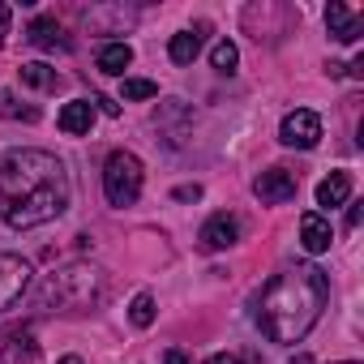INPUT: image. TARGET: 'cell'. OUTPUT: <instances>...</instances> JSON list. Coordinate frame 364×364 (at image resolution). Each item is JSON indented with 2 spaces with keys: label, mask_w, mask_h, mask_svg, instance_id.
Segmentation results:
<instances>
[{
  "label": "cell",
  "mask_w": 364,
  "mask_h": 364,
  "mask_svg": "<svg viewBox=\"0 0 364 364\" xmlns=\"http://www.w3.org/2000/svg\"><path fill=\"white\" fill-rule=\"evenodd\" d=\"M296 189H300V176L287 171V167H266V171L253 180V193H257V202H266V206H287V202L296 198Z\"/></svg>",
  "instance_id": "obj_8"
},
{
  "label": "cell",
  "mask_w": 364,
  "mask_h": 364,
  "mask_svg": "<svg viewBox=\"0 0 364 364\" xmlns=\"http://www.w3.org/2000/svg\"><path fill=\"white\" fill-rule=\"evenodd\" d=\"M279 141H283V146H296V150H313V146L321 141V116L309 112V107L287 112L283 124H279Z\"/></svg>",
  "instance_id": "obj_7"
},
{
  "label": "cell",
  "mask_w": 364,
  "mask_h": 364,
  "mask_svg": "<svg viewBox=\"0 0 364 364\" xmlns=\"http://www.w3.org/2000/svg\"><path fill=\"white\" fill-rule=\"evenodd\" d=\"M0 364H39V343L31 326H0Z\"/></svg>",
  "instance_id": "obj_9"
},
{
  "label": "cell",
  "mask_w": 364,
  "mask_h": 364,
  "mask_svg": "<svg viewBox=\"0 0 364 364\" xmlns=\"http://www.w3.org/2000/svg\"><path fill=\"white\" fill-rule=\"evenodd\" d=\"M171 198H176V202H198V198H202V185H180Z\"/></svg>",
  "instance_id": "obj_23"
},
{
  "label": "cell",
  "mask_w": 364,
  "mask_h": 364,
  "mask_svg": "<svg viewBox=\"0 0 364 364\" xmlns=\"http://www.w3.org/2000/svg\"><path fill=\"white\" fill-rule=\"evenodd\" d=\"M159 95V86L154 82H146V77H124V99H154Z\"/></svg>",
  "instance_id": "obj_22"
},
{
  "label": "cell",
  "mask_w": 364,
  "mask_h": 364,
  "mask_svg": "<svg viewBox=\"0 0 364 364\" xmlns=\"http://www.w3.org/2000/svg\"><path fill=\"white\" fill-rule=\"evenodd\" d=\"M107 296V274L90 262H69L60 270H52L39 287V309L48 313H86L95 304H103Z\"/></svg>",
  "instance_id": "obj_3"
},
{
  "label": "cell",
  "mask_w": 364,
  "mask_h": 364,
  "mask_svg": "<svg viewBox=\"0 0 364 364\" xmlns=\"http://www.w3.org/2000/svg\"><path fill=\"white\" fill-rule=\"evenodd\" d=\"M291 364H313V355H304V351H300V355H296Z\"/></svg>",
  "instance_id": "obj_29"
},
{
  "label": "cell",
  "mask_w": 364,
  "mask_h": 364,
  "mask_svg": "<svg viewBox=\"0 0 364 364\" xmlns=\"http://www.w3.org/2000/svg\"><path fill=\"white\" fill-rule=\"evenodd\" d=\"M360 215H364V206L351 202V210H347V228H360Z\"/></svg>",
  "instance_id": "obj_27"
},
{
  "label": "cell",
  "mask_w": 364,
  "mask_h": 364,
  "mask_svg": "<svg viewBox=\"0 0 364 364\" xmlns=\"http://www.w3.org/2000/svg\"><path fill=\"white\" fill-rule=\"evenodd\" d=\"M326 300H330L326 270H317V266H291V270H283V274H274L266 283V291L257 300V326H262V334L270 343L291 347V343H300L317 326Z\"/></svg>",
  "instance_id": "obj_2"
},
{
  "label": "cell",
  "mask_w": 364,
  "mask_h": 364,
  "mask_svg": "<svg viewBox=\"0 0 364 364\" xmlns=\"http://www.w3.org/2000/svg\"><path fill=\"white\" fill-rule=\"evenodd\" d=\"M0 116H5V120H26V124H35V120H39V107H22L18 95L0 90Z\"/></svg>",
  "instance_id": "obj_19"
},
{
  "label": "cell",
  "mask_w": 364,
  "mask_h": 364,
  "mask_svg": "<svg viewBox=\"0 0 364 364\" xmlns=\"http://www.w3.org/2000/svg\"><path fill=\"white\" fill-rule=\"evenodd\" d=\"M129 321H133L137 330H146V326L154 321V296H150V291H137V296H133V304H129Z\"/></svg>",
  "instance_id": "obj_20"
},
{
  "label": "cell",
  "mask_w": 364,
  "mask_h": 364,
  "mask_svg": "<svg viewBox=\"0 0 364 364\" xmlns=\"http://www.w3.org/2000/svg\"><path fill=\"white\" fill-rule=\"evenodd\" d=\"M18 73H22V82L35 86V90H56V86H60V73L48 69V65H22Z\"/></svg>",
  "instance_id": "obj_18"
},
{
  "label": "cell",
  "mask_w": 364,
  "mask_h": 364,
  "mask_svg": "<svg viewBox=\"0 0 364 364\" xmlns=\"http://www.w3.org/2000/svg\"><path fill=\"white\" fill-rule=\"evenodd\" d=\"M56 124H60V133H69V137L90 133V124H95V103H90V99H73V103H65L60 116H56Z\"/></svg>",
  "instance_id": "obj_13"
},
{
  "label": "cell",
  "mask_w": 364,
  "mask_h": 364,
  "mask_svg": "<svg viewBox=\"0 0 364 364\" xmlns=\"http://www.w3.org/2000/svg\"><path fill=\"white\" fill-rule=\"evenodd\" d=\"M330 240H334V236H330V223H326L321 215H304V219H300V245H304L313 257H317V253H326V249H330Z\"/></svg>",
  "instance_id": "obj_15"
},
{
  "label": "cell",
  "mask_w": 364,
  "mask_h": 364,
  "mask_svg": "<svg viewBox=\"0 0 364 364\" xmlns=\"http://www.w3.org/2000/svg\"><path fill=\"white\" fill-rule=\"evenodd\" d=\"M90 103H99V107H103V112H107V116H120V103H112V99H103V95H95V99H90Z\"/></svg>",
  "instance_id": "obj_25"
},
{
  "label": "cell",
  "mask_w": 364,
  "mask_h": 364,
  "mask_svg": "<svg viewBox=\"0 0 364 364\" xmlns=\"http://www.w3.org/2000/svg\"><path fill=\"white\" fill-rule=\"evenodd\" d=\"M343 364H360V360H343Z\"/></svg>",
  "instance_id": "obj_30"
},
{
  "label": "cell",
  "mask_w": 364,
  "mask_h": 364,
  "mask_svg": "<svg viewBox=\"0 0 364 364\" xmlns=\"http://www.w3.org/2000/svg\"><path fill=\"white\" fill-rule=\"evenodd\" d=\"M31 274H35V270H31L26 257H18V253H0V313L14 309V304L26 296Z\"/></svg>",
  "instance_id": "obj_6"
},
{
  "label": "cell",
  "mask_w": 364,
  "mask_h": 364,
  "mask_svg": "<svg viewBox=\"0 0 364 364\" xmlns=\"http://www.w3.org/2000/svg\"><path fill=\"white\" fill-rule=\"evenodd\" d=\"M141 180H146V167L133 150H112L107 163H103V198L107 206L124 210L141 198Z\"/></svg>",
  "instance_id": "obj_4"
},
{
  "label": "cell",
  "mask_w": 364,
  "mask_h": 364,
  "mask_svg": "<svg viewBox=\"0 0 364 364\" xmlns=\"http://www.w3.org/2000/svg\"><path fill=\"white\" fill-rule=\"evenodd\" d=\"M26 39H31L35 48H43V52H69V48H73L56 18H35V22L26 26Z\"/></svg>",
  "instance_id": "obj_12"
},
{
  "label": "cell",
  "mask_w": 364,
  "mask_h": 364,
  "mask_svg": "<svg viewBox=\"0 0 364 364\" xmlns=\"http://www.w3.org/2000/svg\"><path fill=\"white\" fill-rule=\"evenodd\" d=\"M159 364H189V355L180 351V347H171V351H163V360Z\"/></svg>",
  "instance_id": "obj_24"
},
{
  "label": "cell",
  "mask_w": 364,
  "mask_h": 364,
  "mask_svg": "<svg viewBox=\"0 0 364 364\" xmlns=\"http://www.w3.org/2000/svg\"><path fill=\"white\" fill-rule=\"evenodd\" d=\"M5 35H9V5L0 0V43H5Z\"/></svg>",
  "instance_id": "obj_26"
},
{
  "label": "cell",
  "mask_w": 364,
  "mask_h": 364,
  "mask_svg": "<svg viewBox=\"0 0 364 364\" xmlns=\"http://www.w3.org/2000/svg\"><path fill=\"white\" fill-rule=\"evenodd\" d=\"M198 240H202L206 253H223V249H232V245L240 240V223H236L232 215H210V219L202 223Z\"/></svg>",
  "instance_id": "obj_10"
},
{
  "label": "cell",
  "mask_w": 364,
  "mask_h": 364,
  "mask_svg": "<svg viewBox=\"0 0 364 364\" xmlns=\"http://www.w3.org/2000/svg\"><path fill=\"white\" fill-rule=\"evenodd\" d=\"M154 129H159L163 146L180 150V146H185V137H189V129H193V112H189V103H180V99H163V103H159V112H154Z\"/></svg>",
  "instance_id": "obj_5"
},
{
  "label": "cell",
  "mask_w": 364,
  "mask_h": 364,
  "mask_svg": "<svg viewBox=\"0 0 364 364\" xmlns=\"http://www.w3.org/2000/svg\"><path fill=\"white\" fill-rule=\"evenodd\" d=\"M326 31L334 43H355L364 35V14H351L347 5H338V0H330V9H326Z\"/></svg>",
  "instance_id": "obj_11"
},
{
  "label": "cell",
  "mask_w": 364,
  "mask_h": 364,
  "mask_svg": "<svg viewBox=\"0 0 364 364\" xmlns=\"http://www.w3.org/2000/svg\"><path fill=\"white\" fill-rule=\"evenodd\" d=\"M210 65H215L219 73H232V69L240 65V52H236V43H232V39L215 43V52H210Z\"/></svg>",
  "instance_id": "obj_21"
},
{
  "label": "cell",
  "mask_w": 364,
  "mask_h": 364,
  "mask_svg": "<svg viewBox=\"0 0 364 364\" xmlns=\"http://www.w3.org/2000/svg\"><path fill=\"white\" fill-rule=\"evenodd\" d=\"M69 210V171L48 150H9L0 159V219L14 232L43 228Z\"/></svg>",
  "instance_id": "obj_1"
},
{
  "label": "cell",
  "mask_w": 364,
  "mask_h": 364,
  "mask_svg": "<svg viewBox=\"0 0 364 364\" xmlns=\"http://www.w3.org/2000/svg\"><path fill=\"white\" fill-rule=\"evenodd\" d=\"M95 65H99V73L120 77V73L133 65V48H129V43H103V48H99V56H95Z\"/></svg>",
  "instance_id": "obj_17"
},
{
  "label": "cell",
  "mask_w": 364,
  "mask_h": 364,
  "mask_svg": "<svg viewBox=\"0 0 364 364\" xmlns=\"http://www.w3.org/2000/svg\"><path fill=\"white\" fill-rule=\"evenodd\" d=\"M347 198H351V171H330L317 185V206H326V210L347 206Z\"/></svg>",
  "instance_id": "obj_14"
},
{
  "label": "cell",
  "mask_w": 364,
  "mask_h": 364,
  "mask_svg": "<svg viewBox=\"0 0 364 364\" xmlns=\"http://www.w3.org/2000/svg\"><path fill=\"white\" fill-rule=\"evenodd\" d=\"M202 35H206V26L171 35V48H167V56H171L176 65H193V60H198V52H202Z\"/></svg>",
  "instance_id": "obj_16"
},
{
  "label": "cell",
  "mask_w": 364,
  "mask_h": 364,
  "mask_svg": "<svg viewBox=\"0 0 364 364\" xmlns=\"http://www.w3.org/2000/svg\"><path fill=\"white\" fill-rule=\"evenodd\" d=\"M206 364H245V360H240V355H210Z\"/></svg>",
  "instance_id": "obj_28"
}]
</instances>
